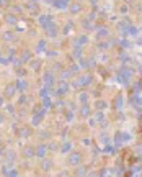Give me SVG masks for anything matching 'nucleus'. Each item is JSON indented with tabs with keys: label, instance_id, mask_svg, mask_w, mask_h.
<instances>
[{
	"label": "nucleus",
	"instance_id": "1",
	"mask_svg": "<svg viewBox=\"0 0 142 177\" xmlns=\"http://www.w3.org/2000/svg\"><path fill=\"white\" fill-rule=\"evenodd\" d=\"M44 151H46V149H44V146H41L38 149V156H44Z\"/></svg>",
	"mask_w": 142,
	"mask_h": 177
}]
</instances>
